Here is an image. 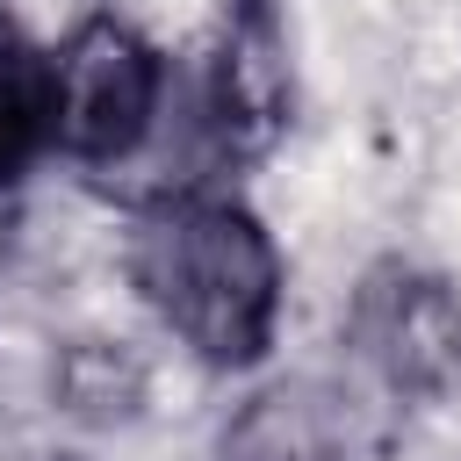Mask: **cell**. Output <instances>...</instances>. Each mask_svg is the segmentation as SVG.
Returning a JSON list of instances; mask_svg holds the SVG:
<instances>
[{
  "mask_svg": "<svg viewBox=\"0 0 461 461\" xmlns=\"http://www.w3.org/2000/svg\"><path fill=\"white\" fill-rule=\"evenodd\" d=\"M130 288L209 367H252L281 324V252L267 223L209 187H180L130 223Z\"/></svg>",
  "mask_w": 461,
  "mask_h": 461,
  "instance_id": "1",
  "label": "cell"
},
{
  "mask_svg": "<svg viewBox=\"0 0 461 461\" xmlns=\"http://www.w3.org/2000/svg\"><path fill=\"white\" fill-rule=\"evenodd\" d=\"M166 108V58L122 14H86L50 50V144L79 166H122L151 144Z\"/></svg>",
  "mask_w": 461,
  "mask_h": 461,
  "instance_id": "2",
  "label": "cell"
},
{
  "mask_svg": "<svg viewBox=\"0 0 461 461\" xmlns=\"http://www.w3.org/2000/svg\"><path fill=\"white\" fill-rule=\"evenodd\" d=\"M346 346L396 403H447L461 396V288L389 259L353 288Z\"/></svg>",
  "mask_w": 461,
  "mask_h": 461,
  "instance_id": "3",
  "label": "cell"
},
{
  "mask_svg": "<svg viewBox=\"0 0 461 461\" xmlns=\"http://www.w3.org/2000/svg\"><path fill=\"white\" fill-rule=\"evenodd\" d=\"M209 122L223 151H267L288 122V43L267 0H238L223 14V43L209 72Z\"/></svg>",
  "mask_w": 461,
  "mask_h": 461,
  "instance_id": "4",
  "label": "cell"
},
{
  "mask_svg": "<svg viewBox=\"0 0 461 461\" xmlns=\"http://www.w3.org/2000/svg\"><path fill=\"white\" fill-rule=\"evenodd\" d=\"M223 454L230 461H367V432H360V411L346 403V389L274 382L230 418Z\"/></svg>",
  "mask_w": 461,
  "mask_h": 461,
  "instance_id": "5",
  "label": "cell"
},
{
  "mask_svg": "<svg viewBox=\"0 0 461 461\" xmlns=\"http://www.w3.org/2000/svg\"><path fill=\"white\" fill-rule=\"evenodd\" d=\"M43 144H50V50H36L0 14V187L22 180Z\"/></svg>",
  "mask_w": 461,
  "mask_h": 461,
  "instance_id": "6",
  "label": "cell"
},
{
  "mask_svg": "<svg viewBox=\"0 0 461 461\" xmlns=\"http://www.w3.org/2000/svg\"><path fill=\"white\" fill-rule=\"evenodd\" d=\"M58 396L72 418H94V425H115V418H137L144 403V360L122 346V339H79L58 367Z\"/></svg>",
  "mask_w": 461,
  "mask_h": 461,
  "instance_id": "7",
  "label": "cell"
}]
</instances>
